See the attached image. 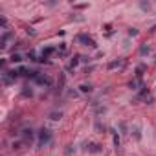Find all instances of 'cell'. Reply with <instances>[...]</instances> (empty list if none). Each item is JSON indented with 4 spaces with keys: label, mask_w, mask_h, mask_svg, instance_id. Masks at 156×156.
Listing matches in <instances>:
<instances>
[{
    "label": "cell",
    "mask_w": 156,
    "mask_h": 156,
    "mask_svg": "<svg viewBox=\"0 0 156 156\" xmlns=\"http://www.w3.org/2000/svg\"><path fill=\"white\" fill-rule=\"evenodd\" d=\"M52 142V130L46 129V127H42L39 130V149H42L44 145H48Z\"/></svg>",
    "instance_id": "6da1fadb"
},
{
    "label": "cell",
    "mask_w": 156,
    "mask_h": 156,
    "mask_svg": "<svg viewBox=\"0 0 156 156\" xmlns=\"http://www.w3.org/2000/svg\"><path fill=\"white\" fill-rule=\"evenodd\" d=\"M77 40L83 42V46H90V48H96V46H97L96 40H94L90 35H86V33H79V35H77Z\"/></svg>",
    "instance_id": "7a4b0ae2"
},
{
    "label": "cell",
    "mask_w": 156,
    "mask_h": 156,
    "mask_svg": "<svg viewBox=\"0 0 156 156\" xmlns=\"http://www.w3.org/2000/svg\"><path fill=\"white\" fill-rule=\"evenodd\" d=\"M13 37H15V35H13L11 31L4 30V33H2V40H0V48H2V50H4V48H8V42H9Z\"/></svg>",
    "instance_id": "3957f363"
},
{
    "label": "cell",
    "mask_w": 156,
    "mask_h": 156,
    "mask_svg": "<svg viewBox=\"0 0 156 156\" xmlns=\"http://www.w3.org/2000/svg\"><path fill=\"white\" fill-rule=\"evenodd\" d=\"M35 83L40 84V86H52V79L48 75H42V74H39V77L35 79Z\"/></svg>",
    "instance_id": "277c9868"
},
{
    "label": "cell",
    "mask_w": 156,
    "mask_h": 156,
    "mask_svg": "<svg viewBox=\"0 0 156 156\" xmlns=\"http://www.w3.org/2000/svg\"><path fill=\"white\" fill-rule=\"evenodd\" d=\"M130 132H132V136H134V140H136V142H140V140H142V127H140V125H132Z\"/></svg>",
    "instance_id": "5b68a950"
},
{
    "label": "cell",
    "mask_w": 156,
    "mask_h": 156,
    "mask_svg": "<svg viewBox=\"0 0 156 156\" xmlns=\"http://www.w3.org/2000/svg\"><path fill=\"white\" fill-rule=\"evenodd\" d=\"M143 86V81L142 79H132V81H129V88L130 90H138V88H142Z\"/></svg>",
    "instance_id": "8992f818"
},
{
    "label": "cell",
    "mask_w": 156,
    "mask_h": 156,
    "mask_svg": "<svg viewBox=\"0 0 156 156\" xmlns=\"http://www.w3.org/2000/svg\"><path fill=\"white\" fill-rule=\"evenodd\" d=\"M57 50L53 48V46H46V48H42V52H40V57H44V59H48L52 53H55Z\"/></svg>",
    "instance_id": "52a82bcc"
},
{
    "label": "cell",
    "mask_w": 156,
    "mask_h": 156,
    "mask_svg": "<svg viewBox=\"0 0 156 156\" xmlns=\"http://www.w3.org/2000/svg\"><path fill=\"white\" fill-rule=\"evenodd\" d=\"M33 134H35L33 129H24V130H22V138H24V142H31Z\"/></svg>",
    "instance_id": "ba28073f"
},
{
    "label": "cell",
    "mask_w": 156,
    "mask_h": 156,
    "mask_svg": "<svg viewBox=\"0 0 156 156\" xmlns=\"http://www.w3.org/2000/svg\"><path fill=\"white\" fill-rule=\"evenodd\" d=\"M145 70H147V64H143V62L138 64V66H136V79H142V75H143Z\"/></svg>",
    "instance_id": "9c48e42d"
},
{
    "label": "cell",
    "mask_w": 156,
    "mask_h": 156,
    "mask_svg": "<svg viewBox=\"0 0 156 156\" xmlns=\"http://www.w3.org/2000/svg\"><path fill=\"white\" fill-rule=\"evenodd\" d=\"M88 151H90L92 154H97V152L103 151V147H101L99 143H90V145H88Z\"/></svg>",
    "instance_id": "30bf717a"
},
{
    "label": "cell",
    "mask_w": 156,
    "mask_h": 156,
    "mask_svg": "<svg viewBox=\"0 0 156 156\" xmlns=\"http://www.w3.org/2000/svg\"><path fill=\"white\" fill-rule=\"evenodd\" d=\"M79 92H83V94H90V92H92V84H90V83H83V84L79 86Z\"/></svg>",
    "instance_id": "8fae6325"
},
{
    "label": "cell",
    "mask_w": 156,
    "mask_h": 156,
    "mask_svg": "<svg viewBox=\"0 0 156 156\" xmlns=\"http://www.w3.org/2000/svg\"><path fill=\"white\" fill-rule=\"evenodd\" d=\"M149 53H151V46H149V44H142V46H140V55L145 57Z\"/></svg>",
    "instance_id": "7c38bea8"
},
{
    "label": "cell",
    "mask_w": 156,
    "mask_h": 156,
    "mask_svg": "<svg viewBox=\"0 0 156 156\" xmlns=\"http://www.w3.org/2000/svg\"><path fill=\"white\" fill-rule=\"evenodd\" d=\"M48 118H50V119H53V121H59V119L62 118V112H61V110H59V112H57V110H53V112H50V114H48Z\"/></svg>",
    "instance_id": "4fadbf2b"
},
{
    "label": "cell",
    "mask_w": 156,
    "mask_h": 156,
    "mask_svg": "<svg viewBox=\"0 0 156 156\" xmlns=\"http://www.w3.org/2000/svg\"><path fill=\"white\" fill-rule=\"evenodd\" d=\"M20 61H22V55H20V53H13V55L9 57V62H13V64H15V62H20Z\"/></svg>",
    "instance_id": "5bb4252c"
},
{
    "label": "cell",
    "mask_w": 156,
    "mask_h": 156,
    "mask_svg": "<svg viewBox=\"0 0 156 156\" xmlns=\"http://www.w3.org/2000/svg\"><path fill=\"white\" fill-rule=\"evenodd\" d=\"M123 64V61H112L108 64V70H114V68H119V66Z\"/></svg>",
    "instance_id": "9a60e30c"
},
{
    "label": "cell",
    "mask_w": 156,
    "mask_h": 156,
    "mask_svg": "<svg viewBox=\"0 0 156 156\" xmlns=\"http://www.w3.org/2000/svg\"><path fill=\"white\" fill-rule=\"evenodd\" d=\"M31 96H33V90L28 88V86H24V90H22V97H31Z\"/></svg>",
    "instance_id": "2e32d148"
},
{
    "label": "cell",
    "mask_w": 156,
    "mask_h": 156,
    "mask_svg": "<svg viewBox=\"0 0 156 156\" xmlns=\"http://www.w3.org/2000/svg\"><path fill=\"white\" fill-rule=\"evenodd\" d=\"M79 62H81V55H75V57H74V59L70 61V64H68V66H72V68H75V66H77Z\"/></svg>",
    "instance_id": "e0dca14e"
},
{
    "label": "cell",
    "mask_w": 156,
    "mask_h": 156,
    "mask_svg": "<svg viewBox=\"0 0 156 156\" xmlns=\"http://www.w3.org/2000/svg\"><path fill=\"white\" fill-rule=\"evenodd\" d=\"M28 59H30V61H39L37 52H35V50H30V52H28Z\"/></svg>",
    "instance_id": "ac0fdd59"
},
{
    "label": "cell",
    "mask_w": 156,
    "mask_h": 156,
    "mask_svg": "<svg viewBox=\"0 0 156 156\" xmlns=\"http://www.w3.org/2000/svg\"><path fill=\"white\" fill-rule=\"evenodd\" d=\"M74 152H75V147H74V145H68V147L64 149V154H66V156H72Z\"/></svg>",
    "instance_id": "d6986e66"
},
{
    "label": "cell",
    "mask_w": 156,
    "mask_h": 156,
    "mask_svg": "<svg viewBox=\"0 0 156 156\" xmlns=\"http://www.w3.org/2000/svg\"><path fill=\"white\" fill-rule=\"evenodd\" d=\"M119 130H121V134H127V123L125 121H119Z\"/></svg>",
    "instance_id": "ffe728a7"
},
{
    "label": "cell",
    "mask_w": 156,
    "mask_h": 156,
    "mask_svg": "<svg viewBox=\"0 0 156 156\" xmlns=\"http://www.w3.org/2000/svg\"><path fill=\"white\" fill-rule=\"evenodd\" d=\"M96 130L99 132V134H103V130H105V127L101 125V121H96Z\"/></svg>",
    "instance_id": "44dd1931"
},
{
    "label": "cell",
    "mask_w": 156,
    "mask_h": 156,
    "mask_svg": "<svg viewBox=\"0 0 156 156\" xmlns=\"http://www.w3.org/2000/svg\"><path fill=\"white\" fill-rule=\"evenodd\" d=\"M140 8H142L143 11H149V9H151V4H149V2H140Z\"/></svg>",
    "instance_id": "7402d4cb"
},
{
    "label": "cell",
    "mask_w": 156,
    "mask_h": 156,
    "mask_svg": "<svg viewBox=\"0 0 156 156\" xmlns=\"http://www.w3.org/2000/svg\"><path fill=\"white\" fill-rule=\"evenodd\" d=\"M127 33H129V37H136V35H138V30H136V28H129Z\"/></svg>",
    "instance_id": "603a6c76"
},
{
    "label": "cell",
    "mask_w": 156,
    "mask_h": 156,
    "mask_svg": "<svg viewBox=\"0 0 156 156\" xmlns=\"http://www.w3.org/2000/svg\"><path fill=\"white\" fill-rule=\"evenodd\" d=\"M107 112V107H96V114H105Z\"/></svg>",
    "instance_id": "cb8c5ba5"
},
{
    "label": "cell",
    "mask_w": 156,
    "mask_h": 156,
    "mask_svg": "<svg viewBox=\"0 0 156 156\" xmlns=\"http://www.w3.org/2000/svg\"><path fill=\"white\" fill-rule=\"evenodd\" d=\"M70 20H75V22H83V20H84V17H79V15H72V17H70Z\"/></svg>",
    "instance_id": "d4e9b609"
},
{
    "label": "cell",
    "mask_w": 156,
    "mask_h": 156,
    "mask_svg": "<svg viewBox=\"0 0 156 156\" xmlns=\"http://www.w3.org/2000/svg\"><path fill=\"white\" fill-rule=\"evenodd\" d=\"M88 8V4H74V9H84Z\"/></svg>",
    "instance_id": "484cf974"
},
{
    "label": "cell",
    "mask_w": 156,
    "mask_h": 156,
    "mask_svg": "<svg viewBox=\"0 0 156 156\" xmlns=\"http://www.w3.org/2000/svg\"><path fill=\"white\" fill-rule=\"evenodd\" d=\"M92 57H88V55H81V62H90Z\"/></svg>",
    "instance_id": "4316f807"
},
{
    "label": "cell",
    "mask_w": 156,
    "mask_h": 156,
    "mask_svg": "<svg viewBox=\"0 0 156 156\" xmlns=\"http://www.w3.org/2000/svg\"><path fill=\"white\" fill-rule=\"evenodd\" d=\"M26 33H28V35H37V31H35L33 28H26Z\"/></svg>",
    "instance_id": "83f0119b"
},
{
    "label": "cell",
    "mask_w": 156,
    "mask_h": 156,
    "mask_svg": "<svg viewBox=\"0 0 156 156\" xmlns=\"http://www.w3.org/2000/svg\"><path fill=\"white\" fill-rule=\"evenodd\" d=\"M152 101H154L152 96H147V97H145V103H147V105H152Z\"/></svg>",
    "instance_id": "f1b7e54d"
},
{
    "label": "cell",
    "mask_w": 156,
    "mask_h": 156,
    "mask_svg": "<svg viewBox=\"0 0 156 156\" xmlns=\"http://www.w3.org/2000/svg\"><path fill=\"white\" fill-rule=\"evenodd\" d=\"M6 26H8V18H6V17H2V28L6 30Z\"/></svg>",
    "instance_id": "f546056e"
},
{
    "label": "cell",
    "mask_w": 156,
    "mask_h": 156,
    "mask_svg": "<svg viewBox=\"0 0 156 156\" xmlns=\"http://www.w3.org/2000/svg\"><path fill=\"white\" fill-rule=\"evenodd\" d=\"M68 96H70V97H75V96H77V92H75V90H70V92H68Z\"/></svg>",
    "instance_id": "4dcf8cb0"
},
{
    "label": "cell",
    "mask_w": 156,
    "mask_h": 156,
    "mask_svg": "<svg viewBox=\"0 0 156 156\" xmlns=\"http://www.w3.org/2000/svg\"><path fill=\"white\" fill-rule=\"evenodd\" d=\"M13 149H20V142H13Z\"/></svg>",
    "instance_id": "1f68e13d"
}]
</instances>
